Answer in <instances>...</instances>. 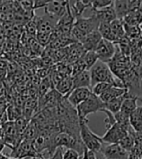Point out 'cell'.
Returning <instances> with one entry per match:
<instances>
[{
  "label": "cell",
  "mask_w": 142,
  "mask_h": 159,
  "mask_svg": "<svg viewBox=\"0 0 142 159\" xmlns=\"http://www.w3.org/2000/svg\"><path fill=\"white\" fill-rule=\"evenodd\" d=\"M43 156L41 154H38L33 146V141L31 140H22L20 144L13 148L10 157H15L18 159H25L26 157H38Z\"/></svg>",
  "instance_id": "5"
},
{
  "label": "cell",
  "mask_w": 142,
  "mask_h": 159,
  "mask_svg": "<svg viewBox=\"0 0 142 159\" xmlns=\"http://www.w3.org/2000/svg\"><path fill=\"white\" fill-rule=\"evenodd\" d=\"M91 11H92V15L94 16L99 20L100 23H111L113 20H117L113 4L107 8H104V9H100V10L91 9Z\"/></svg>",
  "instance_id": "11"
},
{
  "label": "cell",
  "mask_w": 142,
  "mask_h": 159,
  "mask_svg": "<svg viewBox=\"0 0 142 159\" xmlns=\"http://www.w3.org/2000/svg\"><path fill=\"white\" fill-rule=\"evenodd\" d=\"M30 159H46L44 156H38V157H32V158H30Z\"/></svg>",
  "instance_id": "33"
},
{
  "label": "cell",
  "mask_w": 142,
  "mask_h": 159,
  "mask_svg": "<svg viewBox=\"0 0 142 159\" xmlns=\"http://www.w3.org/2000/svg\"><path fill=\"white\" fill-rule=\"evenodd\" d=\"M116 45L112 42H109L107 40L101 39L98 43L97 49L94 50V52L97 54V57L99 61H102L108 64L114 57L116 52Z\"/></svg>",
  "instance_id": "6"
},
{
  "label": "cell",
  "mask_w": 142,
  "mask_h": 159,
  "mask_svg": "<svg viewBox=\"0 0 142 159\" xmlns=\"http://www.w3.org/2000/svg\"><path fill=\"white\" fill-rule=\"evenodd\" d=\"M73 89V80L71 76H66L62 78L59 83L56 84V90L60 94V95H67L71 92Z\"/></svg>",
  "instance_id": "18"
},
{
  "label": "cell",
  "mask_w": 142,
  "mask_h": 159,
  "mask_svg": "<svg viewBox=\"0 0 142 159\" xmlns=\"http://www.w3.org/2000/svg\"><path fill=\"white\" fill-rule=\"evenodd\" d=\"M92 94V89H72L71 92L67 95L66 98L69 104L73 107H77L83 103L86 99H88L89 96Z\"/></svg>",
  "instance_id": "10"
},
{
  "label": "cell",
  "mask_w": 142,
  "mask_h": 159,
  "mask_svg": "<svg viewBox=\"0 0 142 159\" xmlns=\"http://www.w3.org/2000/svg\"><path fill=\"white\" fill-rule=\"evenodd\" d=\"M99 25V20L92 15L90 18H78L74 21V26L83 31L86 34H89L96 30H98Z\"/></svg>",
  "instance_id": "8"
},
{
  "label": "cell",
  "mask_w": 142,
  "mask_h": 159,
  "mask_svg": "<svg viewBox=\"0 0 142 159\" xmlns=\"http://www.w3.org/2000/svg\"><path fill=\"white\" fill-rule=\"evenodd\" d=\"M98 32L100 33L102 39L107 40V41L112 42L114 44H116L118 42V40L114 36L111 28H110L109 23H100L99 27H98Z\"/></svg>",
  "instance_id": "20"
},
{
  "label": "cell",
  "mask_w": 142,
  "mask_h": 159,
  "mask_svg": "<svg viewBox=\"0 0 142 159\" xmlns=\"http://www.w3.org/2000/svg\"><path fill=\"white\" fill-rule=\"evenodd\" d=\"M125 99V95L123 96H120V97H117L111 101H109L107 103H105V108L107 111H109L111 114H116L118 113L119 111L121 110V107H122V104H123V101Z\"/></svg>",
  "instance_id": "22"
},
{
  "label": "cell",
  "mask_w": 142,
  "mask_h": 159,
  "mask_svg": "<svg viewBox=\"0 0 142 159\" xmlns=\"http://www.w3.org/2000/svg\"><path fill=\"white\" fill-rule=\"evenodd\" d=\"M140 50H141V52H142V46H141V48H140Z\"/></svg>",
  "instance_id": "36"
},
{
  "label": "cell",
  "mask_w": 142,
  "mask_h": 159,
  "mask_svg": "<svg viewBox=\"0 0 142 159\" xmlns=\"http://www.w3.org/2000/svg\"><path fill=\"white\" fill-rule=\"evenodd\" d=\"M79 132H80V139L85 148L94 152H100L104 144L101 137L97 136L90 129L88 126V119L79 118Z\"/></svg>",
  "instance_id": "2"
},
{
  "label": "cell",
  "mask_w": 142,
  "mask_h": 159,
  "mask_svg": "<svg viewBox=\"0 0 142 159\" xmlns=\"http://www.w3.org/2000/svg\"><path fill=\"white\" fill-rule=\"evenodd\" d=\"M130 127L135 132L142 131V106L137 107L130 116Z\"/></svg>",
  "instance_id": "19"
},
{
  "label": "cell",
  "mask_w": 142,
  "mask_h": 159,
  "mask_svg": "<svg viewBox=\"0 0 142 159\" xmlns=\"http://www.w3.org/2000/svg\"><path fill=\"white\" fill-rule=\"evenodd\" d=\"M92 0H90V1H88V0H82V1H79V0L68 1V7L75 20L78 18H81L82 14L85 12V10L92 9Z\"/></svg>",
  "instance_id": "12"
},
{
  "label": "cell",
  "mask_w": 142,
  "mask_h": 159,
  "mask_svg": "<svg viewBox=\"0 0 142 159\" xmlns=\"http://www.w3.org/2000/svg\"><path fill=\"white\" fill-rule=\"evenodd\" d=\"M73 80V89H92L90 71L85 70L78 75L72 77Z\"/></svg>",
  "instance_id": "13"
},
{
  "label": "cell",
  "mask_w": 142,
  "mask_h": 159,
  "mask_svg": "<svg viewBox=\"0 0 142 159\" xmlns=\"http://www.w3.org/2000/svg\"><path fill=\"white\" fill-rule=\"evenodd\" d=\"M105 108V104L100 100L98 96L94 94H91L88 99H86L80 105H78L75 110L77 112L78 118L88 119L87 116L91 114L100 112L102 109Z\"/></svg>",
  "instance_id": "3"
},
{
  "label": "cell",
  "mask_w": 142,
  "mask_h": 159,
  "mask_svg": "<svg viewBox=\"0 0 142 159\" xmlns=\"http://www.w3.org/2000/svg\"><path fill=\"white\" fill-rule=\"evenodd\" d=\"M112 4H113L112 0H94V1H92V9H93V10L104 9V8L111 6Z\"/></svg>",
  "instance_id": "26"
},
{
  "label": "cell",
  "mask_w": 142,
  "mask_h": 159,
  "mask_svg": "<svg viewBox=\"0 0 142 159\" xmlns=\"http://www.w3.org/2000/svg\"><path fill=\"white\" fill-rule=\"evenodd\" d=\"M141 82H142V77H141Z\"/></svg>",
  "instance_id": "37"
},
{
  "label": "cell",
  "mask_w": 142,
  "mask_h": 159,
  "mask_svg": "<svg viewBox=\"0 0 142 159\" xmlns=\"http://www.w3.org/2000/svg\"><path fill=\"white\" fill-rule=\"evenodd\" d=\"M131 129V127L124 126L119 123H115L112 125L106 133L101 137V140L103 144L112 145V144H119V143L129 134V131Z\"/></svg>",
  "instance_id": "4"
},
{
  "label": "cell",
  "mask_w": 142,
  "mask_h": 159,
  "mask_svg": "<svg viewBox=\"0 0 142 159\" xmlns=\"http://www.w3.org/2000/svg\"><path fill=\"white\" fill-rule=\"evenodd\" d=\"M82 60L86 66V69L90 71V69L96 64L98 59H97V54L94 52H86V53L82 57Z\"/></svg>",
  "instance_id": "23"
},
{
  "label": "cell",
  "mask_w": 142,
  "mask_h": 159,
  "mask_svg": "<svg viewBox=\"0 0 142 159\" xmlns=\"http://www.w3.org/2000/svg\"><path fill=\"white\" fill-rule=\"evenodd\" d=\"M114 10L118 20H123L130 11V1L128 0H116L113 2Z\"/></svg>",
  "instance_id": "15"
},
{
  "label": "cell",
  "mask_w": 142,
  "mask_h": 159,
  "mask_svg": "<svg viewBox=\"0 0 142 159\" xmlns=\"http://www.w3.org/2000/svg\"><path fill=\"white\" fill-rule=\"evenodd\" d=\"M96 156H97V159H106V158L104 157V155L102 154L100 152H96Z\"/></svg>",
  "instance_id": "31"
},
{
  "label": "cell",
  "mask_w": 142,
  "mask_h": 159,
  "mask_svg": "<svg viewBox=\"0 0 142 159\" xmlns=\"http://www.w3.org/2000/svg\"><path fill=\"white\" fill-rule=\"evenodd\" d=\"M100 112L104 113L105 116H106V118L104 119V125H105V128L106 130H108L110 127H111L112 125H114L116 123V120H115V117H114V115L111 114L109 112V111H107L106 109H102Z\"/></svg>",
  "instance_id": "27"
},
{
  "label": "cell",
  "mask_w": 142,
  "mask_h": 159,
  "mask_svg": "<svg viewBox=\"0 0 142 159\" xmlns=\"http://www.w3.org/2000/svg\"><path fill=\"white\" fill-rule=\"evenodd\" d=\"M50 0H35L33 4V10L40 9V8H46V6L49 4Z\"/></svg>",
  "instance_id": "30"
},
{
  "label": "cell",
  "mask_w": 142,
  "mask_h": 159,
  "mask_svg": "<svg viewBox=\"0 0 142 159\" xmlns=\"http://www.w3.org/2000/svg\"><path fill=\"white\" fill-rule=\"evenodd\" d=\"M102 37L100 33L98 32V30H96L87 35L81 45L83 46L84 50L86 52H94V50L97 49V47Z\"/></svg>",
  "instance_id": "14"
},
{
  "label": "cell",
  "mask_w": 142,
  "mask_h": 159,
  "mask_svg": "<svg viewBox=\"0 0 142 159\" xmlns=\"http://www.w3.org/2000/svg\"><path fill=\"white\" fill-rule=\"evenodd\" d=\"M80 159H97L96 156V152H92V150H90L87 148H84V152L82 154V158Z\"/></svg>",
  "instance_id": "29"
},
{
  "label": "cell",
  "mask_w": 142,
  "mask_h": 159,
  "mask_svg": "<svg viewBox=\"0 0 142 159\" xmlns=\"http://www.w3.org/2000/svg\"><path fill=\"white\" fill-rule=\"evenodd\" d=\"M2 87H3V83H2V80L0 79V89H1Z\"/></svg>",
  "instance_id": "34"
},
{
  "label": "cell",
  "mask_w": 142,
  "mask_h": 159,
  "mask_svg": "<svg viewBox=\"0 0 142 159\" xmlns=\"http://www.w3.org/2000/svg\"><path fill=\"white\" fill-rule=\"evenodd\" d=\"M111 86H113V85L110 84H107V83H99V84H94L92 87V93L99 97L102 93H104Z\"/></svg>",
  "instance_id": "25"
},
{
  "label": "cell",
  "mask_w": 142,
  "mask_h": 159,
  "mask_svg": "<svg viewBox=\"0 0 142 159\" xmlns=\"http://www.w3.org/2000/svg\"><path fill=\"white\" fill-rule=\"evenodd\" d=\"M90 75H91V82L92 87L99 83H107L112 84L116 87H121L125 89V85L121 80L116 78L114 74L111 72L108 64L106 63L97 60V63L90 69Z\"/></svg>",
  "instance_id": "1"
},
{
  "label": "cell",
  "mask_w": 142,
  "mask_h": 159,
  "mask_svg": "<svg viewBox=\"0 0 142 159\" xmlns=\"http://www.w3.org/2000/svg\"><path fill=\"white\" fill-rule=\"evenodd\" d=\"M4 147H5L4 143H3V142H0V153H1V152H2V150H3Z\"/></svg>",
  "instance_id": "32"
},
{
  "label": "cell",
  "mask_w": 142,
  "mask_h": 159,
  "mask_svg": "<svg viewBox=\"0 0 142 159\" xmlns=\"http://www.w3.org/2000/svg\"><path fill=\"white\" fill-rule=\"evenodd\" d=\"M7 159H18V158H15V157H8Z\"/></svg>",
  "instance_id": "35"
},
{
  "label": "cell",
  "mask_w": 142,
  "mask_h": 159,
  "mask_svg": "<svg viewBox=\"0 0 142 159\" xmlns=\"http://www.w3.org/2000/svg\"><path fill=\"white\" fill-rule=\"evenodd\" d=\"M127 92V89H121V87H116V86H111L109 89H107L104 93H102L99 98L105 104V103L111 101L117 97L123 96Z\"/></svg>",
  "instance_id": "17"
},
{
  "label": "cell",
  "mask_w": 142,
  "mask_h": 159,
  "mask_svg": "<svg viewBox=\"0 0 142 159\" xmlns=\"http://www.w3.org/2000/svg\"><path fill=\"white\" fill-rule=\"evenodd\" d=\"M68 7V1L64 0H52L45 8V14L54 17L59 20V19L65 14Z\"/></svg>",
  "instance_id": "9"
},
{
  "label": "cell",
  "mask_w": 142,
  "mask_h": 159,
  "mask_svg": "<svg viewBox=\"0 0 142 159\" xmlns=\"http://www.w3.org/2000/svg\"><path fill=\"white\" fill-rule=\"evenodd\" d=\"M80 158H81L80 153L76 152V150L70 148H67L64 152V155H62V159H80Z\"/></svg>",
  "instance_id": "28"
},
{
  "label": "cell",
  "mask_w": 142,
  "mask_h": 159,
  "mask_svg": "<svg viewBox=\"0 0 142 159\" xmlns=\"http://www.w3.org/2000/svg\"><path fill=\"white\" fill-rule=\"evenodd\" d=\"M100 152L106 159H129L130 153L125 150L119 144L103 145Z\"/></svg>",
  "instance_id": "7"
},
{
  "label": "cell",
  "mask_w": 142,
  "mask_h": 159,
  "mask_svg": "<svg viewBox=\"0 0 142 159\" xmlns=\"http://www.w3.org/2000/svg\"><path fill=\"white\" fill-rule=\"evenodd\" d=\"M110 25V28H111L112 32L114 34V36L116 37V39L118 40V42L120 41L121 39H123L125 36V27H124V23L122 20H113L111 23H109ZM117 42V43H118Z\"/></svg>",
  "instance_id": "21"
},
{
  "label": "cell",
  "mask_w": 142,
  "mask_h": 159,
  "mask_svg": "<svg viewBox=\"0 0 142 159\" xmlns=\"http://www.w3.org/2000/svg\"><path fill=\"white\" fill-rule=\"evenodd\" d=\"M119 145L125 149V150H127V152L130 153L131 150L135 148V139H133L132 137V135L129 132V134L125 136L120 143H119Z\"/></svg>",
  "instance_id": "24"
},
{
  "label": "cell",
  "mask_w": 142,
  "mask_h": 159,
  "mask_svg": "<svg viewBox=\"0 0 142 159\" xmlns=\"http://www.w3.org/2000/svg\"><path fill=\"white\" fill-rule=\"evenodd\" d=\"M140 99V97L136 96H130L128 94V92H125V99L123 101V104L121 107L120 112L124 113L127 116H130V114L135 111L138 106H137V101Z\"/></svg>",
  "instance_id": "16"
}]
</instances>
